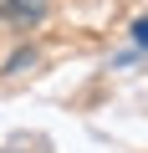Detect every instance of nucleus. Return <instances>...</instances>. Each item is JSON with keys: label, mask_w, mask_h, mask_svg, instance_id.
Segmentation results:
<instances>
[{"label": "nucleus", "mask_w": 148, "mask_h": 153, "mask_svg": "<svg viewBox=\"0 0 148 153\" xmlns=\"http://www.w3.org/2000/svg\"><path fill=\"white\" fill-rule=\"evenodd\" d=\"M46 0H0V21H16V26H31V21H46Z\"/></svg>", "instance_id": "obj_1"}, {"label": "nucleus", "mask_w": 148, "mask_h": 153, "mask_svg": "<svg viewBox=\"0 0 148 153\" xmlns=\"http://www.w3.org/2000/svg\"><path fill=\"white\" fill-rule=\"evenodd\" d=\"M26 66H36V51H16V56L5 61V71H26Z\"/></svg>", "instance_id": "obj_2"}]
</instances>
